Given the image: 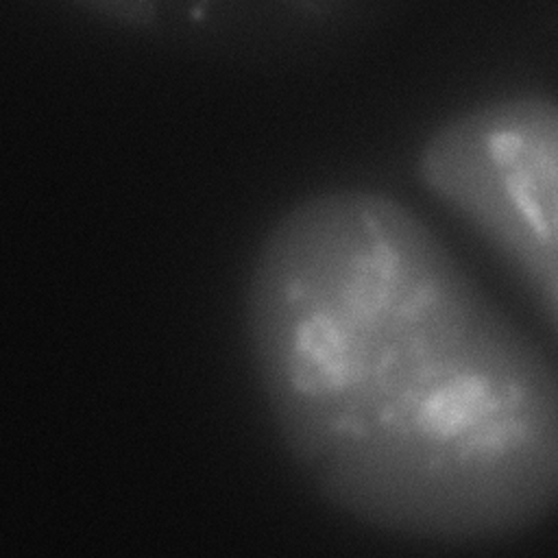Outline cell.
Instances as JSON below:
<instances>
[{"instance_id": "obj_1", "label": "cell", "mask_w": 558, "mask_h": 558, "mask_svg": "<svg viewBox=\"0 0 558 558\" xmlns=\"http://www.w3.org/2000/svg\"><path fill=\"white\" fill-rule=\"evenodd\" d=\"M246 336L283 447L344 514L488 543L554 512V364L403 203L292 207L255 259Z\"/></svg>"}, {"instance_id": "obj_2", "label": "cell", "mask_w": 558, "mask_h": 558, "mask_svg": "<svg viewBox=\"0 0 558 558\" xmlns=\"http://www.w3.org/2000/svg\"><path fill=\"white\" fill-rule=\"evenodd\" d=\"M558 111L551 96L519 92L442 122L418 155V177L471 225L547 320L556 325Z\"/></svg>"}, {"instance_id": "obj_3", "label": "cell", "mask_w": 558, "mask_h": 558, "mask_svg": "<svg viewBox=\"0 0 558 558\" xmlns=\"http://www.w3.org/2000/svg\"><path fill=\"white\" fill-rule=\"evenodd\" d=\"M85 13L133 31L183 35L290 33L355 15L368 0H68Z\"/></svg>"}]
</instances>
